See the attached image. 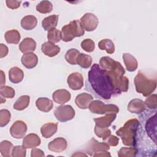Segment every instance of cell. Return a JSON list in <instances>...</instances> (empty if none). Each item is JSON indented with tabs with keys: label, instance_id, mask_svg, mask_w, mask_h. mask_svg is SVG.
<instances>
[{
	"label": "cell",
	"instance_id": "1",
	"mask_svg": "<svg viewBox=\"0 0 157 157\" xmlns=\"http://www.w3.org/2000/svg\"><path fill=\"white\" fill-rule=\"evenodd\" d=\"M88 77L96 94L106 100L111 98L113 90L106 74V70L101 69L98 64H94L88 72Z\"/></svg>",
	"mask_w": 157,
	"mask_h": 157
},
{
	"label": "cell",
	"instance_id": "2",
	"mask_svg": "<svg viewBox=\"0 0 157 157\" xmlns=\"http://www.w3.org/2000/svg\"><path fill=\"white\" fill-rule=\"evenodd\" d=\"M124 73V69L118 61L114 69L106 71V74L113 90V94H118L128 90L129 80L126 77L123 76Z\"/></svg>",
	"mask_w": 157,
	"mask_h": 157
},
{
	"label": "cell",
	"instance_id": "3",
	"mask_svg": "<svg viewBox=\"0 0 157 157\" xmlns=\"http://www.w3.org/2000/svg\"><path fill=\"white\" fill-rule=\"evenodd\" d=\"M140 127V122L137 119L127 121L123 127L117 131L116 134L121 138L123 144L126 146H135L137 132Z\"/></svg>",
	"mask_w": 157,
	"mask_h": 157
},
{
	"label": "cell",
	"instance_id": "4",
	"mask_svg": "<svg viewBox=\"0 0 157 157\" xmlns=\"http://www.w3.org/2000/svg\"><path fill=\"white\" fill-rule=\"evenodd\" d=\"M136 91L144 96L150 95L156 88V81L147 77L142 72L139 71L134 78Z\"/></svg>",
	"mask_w": 157,
	"mask_h": 157
},
{
	"label": "cell",
	"instance_id": "5",
	"mask_svg": "<svg viewBox=\"0 0 157 157\" xmlns=\"http://www.w3.org/2000/svg\"><path fill=\"white\" fill-rule=\"evenodd\" d=\"M84 33L85 30L80 21L75 20L62 28V40L64 42H70L75 37L82 36Z\"/></svg>",
	"mask_w": 157,
	"mask_h": 157
},
{
	"label": "cell",
	"instance_id": "6",
	"mask_svg": "<svg viewBox=\"0 0 157 157\" xmlns=\"http://www.w3.org/2000/svg\"><path fill=\"white\" fill-rule=\"evenodd\" d=\"M88 109L96 114L115 113L119 112V108L115 104H105L100 100H94L91 102Z\"/></svg>",
	"mask_w": 157,
	"mask_h": 157
},
{
	"label": "cell",
	"instance_id": "7",
	"mask_svg": "<svg viewBox=\"0 0 157 157\" xmlns=\"http://www.w3.org/2000/svg\"><path fill=\"white\" fill-rule=\"evenodd\" d=\"M75 110L70 105H63L56 107L54 115L61 122H66L72 120L75 117Z\"/></svg>",
	"mask_w": 157,
	"mask_h": 157
},
{
	"label": "cell",
	"instance_id": "8",
	"mask_svg": "<svg viewBox=\"0 0 157 157\" xmlns=\"http://www.w3.org/2000/svg\"><path fill=\"white\" fill-rule=\"evenodd\" d=\"M80 23L84 30L93 31L97 28L99 20L94 14L92 13H86L80 18Z\"/></svg>",
	"mask_w": 157,
	"mask_h": 157
},
{
	"label": "cell",
	"instance_id": "9",
	"mask_svg": "<svg viewBox=\"0 0 157 157\" xmlns=\"http://www.w3.org/2000/svg\"><path fill=\"white\" fill-rule=\"evenodd\" d=\"M27 131V125L21 120L15 121L10 128V133L11 136L17 139L24 137Z\"/></svg>",
	"mask_w": 157,
	"mask_h": 157
},
{
	"label": "cell",
	"instance_id": "10",
	"mask_svg": "<svg viewBox=\"0 0 157 157\" xmlns=\"http://www.w3.org/2000/svg\"><path fill=\"white\" fill-rule=\"evenodd\" d=\"M67 82L71 89L73 90H78L83 86V78L81 74L78 72H73L68 76Z\"/></svg>",
	"mask_w": 157,
	"mask_h": 157
},
{
	"label": "cell",
	"instance_id": "11",
	"mask_svg": "<svg viewBox=\"0 0 157 157\" xmlns=\"http://www.w3.org/2000/svg\"><path fill=\"white\" fill-rule=\"evenodd\" d=\"M110 149L109 145L105 142H98L95 139L92 138L89 142L88 146L87 147V153L90 155L93 156V155L97 152L107 151Z\"/></svg>",
	"mask_w": 157,
	"mask_h": 157
},
{
	"label": "cell",
	"instance_id": "12",
	"mask_svg": "<svg viewBox=\"0 0 157 157\" xmlns=\"http://www.w3.org/2000/svg\"><path fill=\"white\" fill-rule=\"evenodd\" d=\"M67 146V144L65 139L63 137H57L49 142L48 148L52 151L61 153L66 149Z\"/></svg>",
	"mask_w": 157,
	"mask_h": 157
},
{
	"label": "cell",
	"instance_id": "13",
	"mask_svg": "<svg viewBox=\"0 0 157 157\" xmlns=\"http://www.w3.org/2000/svg\"><path fill=\"white\" fill-rule=\"evenodd\" d=\"M93 101V96L89 93H82L78 94L75 99L77 106L81 109H86Z\"/></svg>",
	"mask_w": 157,
	"mask_h": 157
},
{
	"label": "cell",
	"instance_id": "14",
	"mask_svg": "<svg viewBox=\"0 0 157 157\" xmlns=\"http://www.w3.org/2000/svg\"><path fill=\"white\" fill-rule=\"evenodd\" d=\"M116 117L117 114L115 113H108L105 114L104 117L94 118V121L96 123V126L101 128H107L111 125Z\"/></svg>",
	"mask_w": 157,
	"mask_h": 157
},
{
	"label": "cell",
	"instance_id": "15",
	"mask_svg": "<svg viewBox=\"0 0 157 157\" xmlns=\"http://www.w3.org/2000/svg\"><path fill=\"white\" fill-rule=\"evenodd\" d=\"M71 98V93L66 90L60 89L55 91L52 94L53 101L59 104H64L68 102Z\"/></svg>",
	"mask_w": 157,
	"mask_h": 157
},
{
	"label": "cell",
	"instance_id": "16",
	"mask_svg": "<svg viewBox=\"0 0 157 157\" xmlns=\"http://www.w3.org/2000/svg\"><path fill=\"white\" fill-rule=\"evenodd\" d=\"M21 63L27 69H33L35 67L38 63V58L36 54L33 52L24 53L21 57Z\"/></svg>",
	"mask_w": 157,
	"mask_h": 157
},
{
	"label": "cell",
	"instance_id": "17",
	"mask_svg": "<svg viewBox=\"0 0 157 157\" xmlns=\"http://www.w3.org/2000/svg\"><path fill=\"white\" fill-rule=\"evenodd\" d=\"M144 102L140 99H133L128 104V110L131 113L139 114L145 110Z\"/></svg>",
	"mask_w": 157,
	"mask_h": 157
},
{
	"label": "cell",
	"instance_id": "18",
	"mask_svg": "<svg viewBox=\"0 0 157 157\" xmlns=\"http://www.w3.org/2000/svg\"><path fill=\"white\" fill-rule=\"evenodd\" d=\"M40 139L36 134L31 133L26 136L23 140V146L26 148H33L40 144Z\"/></svg>",
	"mask_w": 157,
	"mask_h": 157
},
{
	"label": "cell",
	"instance_id": "19",
	"mask_svg": "<svg viewBox=\"0 0 157 157\" xmlns=\"http://www.w3.org/2000/svg\"><path fill=\"white\" fill-rule=\"evenodd\" d=\"M41 50L44 55L49 57H53L60 52V48L58 45L49 41L44 42L42 45Z\"/></svg>",
	"mask_w": 157,
	"mask_h": 157
},
{
	"label": "cell",
	"instance_id": "20",
	"mask_svg": "<svg viewBox=\"0 0 157 157\" xmlns=\"http://www.w3.org/2000/svg\"><path fill=\"white\" fill-rule=\"evenodd\" d=\"M36 48V42L31 37L25 38L19 44V49L23 53L33 52L35 50Z\"/></svg>",
	"mask_w": 157,
	"mask_h": 157
},
{
	"label": "cell",
	"instance_id": "21",
	"mask_svg": "<svg viewBox=\"0 0 157 157\" xmlns=\"http://www.w3.org/2000/svg\"><path fill=\"white\" fill-rule=\"evenodd\" d=\"M123 59L126 69L129 72L135 71L138 67V62L136 58L129 53H125L123 55Z\"/></svg>",
	"mask_w": 157,
	"mask_h": 157
},
{
	"label": "cell",
	"instance_id": "22",
	"mask_svg": "<svg viewBox=\"0 0 157 157\" xmlns=\"http://www.w3.org/2000/svg\"><path fill=\"white\" fill-rule=\"evenodd\" d=\"M58 129V124L54 123H47L44 124L40 128L42 136L46 138H50L54 135Z\"/></svg>",
	"mask_w": 157,
	"mask_h": 157
},
{
	"label": "cell",
	"instance_id": "23",
	"mask_svg": "<svg viewBox=\"0 0 157 157\" xmlns=\"http://www.w3.org/2000/svg\"><path fill=\"white\" fill-rule=\"evenodd\" d=\"M24 77L23 71L18 67H13L9 71V80L13 83L21 82Z\"/></svg>",
	"mask_w": 157,
	"mask_h": 157
},
{
	"label": "cell",
	"instance_id": "24",
	"mask_svg": "<svg viewBox=\"0 0 157 157\" xmlns=\"http://www.w3.org/2000/svg\"><path fill=\"white\" fill-rule=\"evenodd\" d=\"M37 108L44 112H48L53 106V102L47 98H39L36 102Z\"/></svg>",
	"mask_w": 157,
	"mask_h": 157
},
{
	"label": "cell",
	"instance_id": "25",
	"mask_svg": "<svg viewBox=\"0 0 157 157\" xmlns=\"http://www.w3.org/2000/svg\"><path fill=\"white\" fill-rule=\"evenodd\" d=\"M21 26L25 30L33 29L37 24V20L34 15L25 16L21 20Z\"/></svg>",
	"mask_w": 157,
	"mask_h": 157
},
{
	"label": "cell",
	"instance_id": "26",
	"mask_svg": "<svg viewBox=\"0 0 157 157\" xmlns=\"http://www.w3.org/2000/svg\"><path fill=\"white\" fill-rule=\"evenodd\" d=\"M58 21V15H52L45 18L42 21V28L45 31H50L56 27Z\"/></svg>",
	"mask_w": 157,
	"mask_h": 157
},
{
	"label": "cell",
	"instance_id": "27",
	"mask_svg": "<svg viewBox=\"0 0 157 157\" xmlns=\"http://www.w3.org/2000/svg\"><path fill=\"white\" fill-rule=\"evenodd\" d=\"M156 115L150 118L146 123L145 128L148 135L156 143Z\"/></svg>",
	"mask_w": 157,
	"mask_h": 157
},
{
	"label": "cell",
	"instance_id": "28",
	"mask_svg": "<svg viewBox=\"0 0 157 157\" xmlns=\"http://www.w3.org/2000/svg\"><path fill=\"white\" fill-rule=\"evenodd\" d=\"M4 37L8 44H17L20 40L21 36L17 30L12 29L6 32Z\"/></svg>",
	"mask_w": 157,
	"mask_h": 157
},
{
	"label": "cell",
	"instance_id": "29",
	"mask_svg": "<svg viewBox=\"0 0 157 157\" xmlns=\"http://www.w3.org/2000/svg\"><path fill=\"white\" fill-rule=\"evenodd\" d=\"M77 64L79 65L81 67L87 69L90 67L92 63L91 57L84 53H79L76 59Z\"/></svg>",
	"mask_w": 157,
	"mask_h": 157
},
{
	"label": "cell",
	"instance_id": "30",
	"mask_svg": "<svg viewBox=\"0 0 157 157\" xmlns=\"http://www.w3.org/2000/svg\"><path fill=\"white\" fill-rule=\"evenodd\" d=\"M30 97L28 95H23L18 98L13 104V109L17 110H23L25 109L29 104Z\"/></svg>",
	"mask_w": 157,
	"mask_h": 157
},
{
	"label": "cell",
	"instance_id": "31",
	"mask_svg": "<svg viewBox=\"0 0 157 157\" xmlns=\"http://www.w3.org/2000/svg\"><path fill=\"white\" fill-rule=\"evenodd\" d=\"M98 47L100 50H105L108 54H112L115 52L114 44L109 39H104L99 41Z\"/></svg>",
	"mask_w": 157,
	"mask_h": 157
},
{
	"label": "cell",
	"instance_id": "32",
	"mask_svg": "<svg viewBox=\"0 0 157 157\" xmlns=\"http://www.w3.org/2000/svg\"><path fill=\"white\" fill-rule=\"evenodd\" d=\"M117 62L109 56H104L100 59L99 65L102 69L109 71L114 69Z\"/></svg>",
	"mask_w": 157,
	"mask_h": 157
},
{
	"label": "cell",
	"instance_id": "33",
	"mask_svg": "<svg viewBox=\"0 0 157 157\" xmlns=\"http://www.w3.org/2000/svg\"><path fill=\"white\" fill-rule=\"evenodd\" d=\"M13 144L8 140H3L0 144V152L4 157H10L12 156L13 148Z\"/></svg>",
	"mask_w": 157,
	"mask_h": 157
},
{
	"label": "cell",
	"instance_id": "34",
	"mask_svg": "<svg viewBox=\"0 0 157 157\" xmlns=\"http://www.w3.org/2000/svg\"><path fill=\"white\" fill-rule=\"evenodd\" d=\"M36 10L41 13H48L52 11L53 5L48 1H42L36 6Z\"/></svg>",
	"mask_w": 157,
	"mask_h": 157
},
{
	"label": "cell",
	"instance_id": "35",
	"mask_svg": "<svg viewBox=\"0 0 157 157\" xmlns=\"http://www.w3.org/2000/svg\"><path fill=\"white\" fill-rule=\"evenodd\" d=\"M79 53L80 52L78 50L75 48H71L68 50L66 53L65 59L68 63L72 65H75L77 64L76 59Z\"/></svg>",
	"mask_w": 157,
	"mask_h": 157
},
{
	"label": "cell",
	"instance_id": "36",
	"mask_svg": "<svg viewBox=\"0 0 157 157\" xmlns=\"http://www.w3.org/2000/svg\"><path fill=\"white\" fill-rule=\"evenodd\" d=\"M47 38L49 42L53 44L57 43L62 39L61 32L56 28L50 29L48 31Z\"/></svg>",
	"mask_w": 157,
	"mask_h": 157
},
{
	"label": "cell",
	"instance_id": "37",
	"mask_svg": "<svg viewBox=\"0 0 157 157\" xmlns=\"http://www.w3.org/2000/svg\"><path fill=\"white\" fill-rule=\"evenodd\" d=\"M137 153V149L134 147H122L118 152L119 157H134Z\"/></svg>",
	"mask_w": 157,
	"mask_h": 157
},
{
	"label": "cell",
	"instance_id": "38",
	"mask_svg": "<svg viewBox=\"0 0 157 157\" xmlns=\"http://www.w3.org/2000/svg\"><path fill=\"white\" fill-rule=\"evenodd\" d=\"M11 117L10 112L7 109H2L0 110V126L4 127L6 126L10 121Z\"/></svg>",
	"mask_w": 157,
	"mask_h": 157
},
{
	"label": "cell",
	"instance_id": "39",
	"mask_svg": "<svg viewBox=\"0 0 157 157\" xmlns=\"http://www.w3.org/2000/svg\"><path fill=\"white\" fill-rule=\"evenodd\" d=\"M1 96L3 98L12 99L15 96V90L10 86H1L0 90Z\"/></svg>",
	"mask_w": 157,
	"mask_h": 157
},
{
	"label": "cell",
	"instance_id": "40",
	"mask_svg": "<svg viewBox=\"0 0 157 157\" xmlns=\"http://www.w3.org/2000/svg\"><path fill=\"white\" fill-rule=\"evenodd\" d=\"M94 131L95 134L98 137H99L100 138H102L104 141L111 134V131L108 128H98L95 126Z\"/></svg>",
	"mask_w": 157,
	"mask_h": 157
},
{
	"label": "cell",
	"instance_id": "41",
	"mask_svg": "<svg viewBox=\"0 0 157 157\" xmlns=\"http://www.w3.org/2000/svg\"><path fill=\"white\" fill-rule=\"evenodd\" d=\"M81 47L86 52H92L95 48V44L91 39H85L81 42Z\"/></svg>",
	"mask_w": 157,
	"mask_h": 157
},
{
	"label": "cell",
	"instance_id": "42",
	"mask_svg": "<svg viewBox=\"0 0 157 157\" xmlns=\"http://www.w3.org/2000/svg\"><path fill=\"white\" fill-rule=\"evenodd\" d=\"M145 105L147 107H148L150 109H154L155 110L156 109L157 106V101H156V94H154L149 97H148L145 102Z\"/></svg>",
	"mask_w": 157,
	"mask_h": 157
},
{
	"label": "cell",
	"instance_id": "43",
	"mask_svg": "<svg viewBox=\"0 0 157 157\" xmlns=\"http://www.w3.org/2000/svg\"><path fill=\"white\" fill-rule=\"evenodd\" d=\"M26 150L23 146L18 145L13 147L12 156L13 157H25L26 156Z\"/></svg>",
	"mask_w": 157,
	"mask_h": 157
},
{
	"label": "cell",
	"instance_id": "44",
	"mask_svg": "<svg viewBox=\"0 0 157 157\" xmlns=\"http://www.w3.org/2000/svg\"><path fill=\"white\" fill-rule=\"evenodd\" d=\"M104 141H105V142L107 143L109 146L115 147L118 144L119 139L115 136L110 135Z\"/></svg>",
	"mask_w": 157,
	"mask_h": 157
},
{
	"label": "cell",
	"instance_id": "45",
	"mask_svg": "<svg viewBox=\"0 0 157 157\" xmlns=\"http://www.w3.org/2000/svg\"><path fill=\"white\" fill-rule=\"evenodd\" d=\"M21 1H16V0H7L6 1V6L7 7L11 9H15L20 7Z\"/></svg>",
	"mask_w": 157,
	"mask_h": 157
},
{
	"label": "cell",
	"instance_id": "46",
	"mask_svg": "<svg viewBox=\"0 0 157 157\" xmlns=\"http://www.w3.org/2000/svg\"><path fill=\"white\" fill-rule=\"evenodd\" d=\"M45 156L44 151L39 148H34L31 150V157H43Z\"/></svg>",
	"mask_w": 157,
	"mask_h": 157
},
{
	"label": "cell",
	"instance_id": "47",
	"mask_svg": "<svg viewBox=\"0 0 157 157\" xmlns=\"http://www.w3.org/2000/svg\"><path fill=\"white\" fill-rule=\"evenodd\" d=\"M9 50L6 45H4L3 44H0V58H2L5 57L8 53Z\"/></svg>",
	"mask_w": 157,
	"mask_h": 157
},
{
	"label": "cell",
	"instance_id": "48",
	"mask_svg": "<svg viewBox=\"0 0 157 157\" xmlns=\"http://www.w3.org/2000/svg\"><path fill=\"white\" fill-rule=\"evenodd\" d=\"M93 156H110V154L107 151H100L95 153L93 155Z\"/></svg>",
	"mask_w": 157,
	"mask_h": 157
},
{
	"label": "cell",
	"instance_id": "49",
	"mask_svg": "<svg viewBox=\"0 0 157 157\" xmlns=\"http://www.w3.org/2000/svg\"><path fill=\"white\" fill-rule=\"evenodd\" d=\"M1 86H2L6 82V78H5V75L4 74V72L2 71H1Z\"/></svg>",
	"mask_w": 157,
	"mask_h": 157
},
{
	"label": "cell",
	"instance_id": "50",
	"mask_svg": "<svg viewBox=\"0 0 157 157\" xmlns=\"http://www.w3.org/2000/svg\"><path fill=\"white\" fill-rule=\"evenodd\" d=\"M86 156L87 155H86V154H85V153H82V152H77V153H75V154H73L72 155V156Z\"/></svg>",
	"mask_w": 157,
	"mask_h": 157
}]
</instances>
